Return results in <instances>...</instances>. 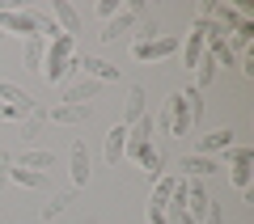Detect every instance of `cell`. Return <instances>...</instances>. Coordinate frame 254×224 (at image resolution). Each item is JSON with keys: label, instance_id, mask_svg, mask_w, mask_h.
<instances>
[{"label": "cell", "instance_id": "obj_1", "mask_svg": "<svg viewBox=\"0 0 254 224\" xmlns=\"http://www.w3.org/2000/svg\"><path fill=\"white\" fill-rule=\"evenodd\" d=\"M76 72V55H72V38L68 34H51L47 38V59H43V76L47 85H60Z\"/></svg>", "mask_w": 254, "mask_h": 224}, {"label": "cell", "instance_id": "obj_2", "mask_svg": "<svg viewBox=\"0 0 254 224\" xmlns=\"http://www.w3.org/2000/svg\"><path fill=\"white\" fill-rule=\"evenodd\" d=\"M182 51V38L174 34H161V38H148V43H131V55L140 63H157V59H170V55Z\"/></svg>", "mask_w": 254, "mask_h": 224}, {"label": "cell", "instance_id": "obj_3", "mask_svg": "<svg viewBox=\"0 0 254 224\" xmlns=\"http://www.w3.org/2000/svg\"><path fill=\"white\" fill-rule=\"evenodd\" d=\"M144 17V4H127L119 17H110L106 26H102V43H119V38H131L136 34V21Z\"/></svg>", "mask_w": 254, "mask_h": 224}, {"label": "cell", "instance_id": "obj_4", "mask_svg": "<svg viewBox=\"0 0 254 224\" xmlns=\"http://www.w3.org/2000/svg\"><path fill=\"white\" fill-rule=\"evenodd\" d=\"M157 127H161L165 135H187V131H190V118H187V102H182V93H174V98L165 102V110L157 114Z\"/></svg>", "mask_w": 254, "mask_h": 224}, {"label": "cell", "instance_id": "obj_5", "mask_svg": "<svg viewBox=\"0 0 254 224\" xmlns=\"http://www.w3.org/2000/svg\"><path fill=\"white\" fill-rule=\"evenodd\" d=\"M225 157H229V182H233L237 190H250V161H254V153L242 148V144H233Z\"/></svg>", "mask_w": 254, "mask_h": 224}, {"label": "cell", "instance_id": "obj_6", "mask_svg": "<svg viewBox=\"0 0 254 224\" xmlns=\"http://www.w3.org/2000/svg\"><path fill=\"white\" fill-rule=\"evenodd\" d=\"M0 30L4 34H21V38H34L38 34V21L30 9H0Z\"/></svg>", "mask_w": 254, "mask_h": 224}, {"label": "cell", "instance_id": "obj_7", "mask_svg": "<svg viewBox=\"0 0 254 224\" xmlns=\"http://www.w3.org/2000/svg\"><path fill=\"white\" fill-rule=\"evenodd\" d=\"M76 68H81L89 81H98V85H119V68H115V63H106V59H98V55L76 59Z\"/></svg>", "mask_w": 254, "mask_h": 224}, {"label": "cell", "instance_id": "obj_8", "mask_svg": "<svg viewBox=\"0 0 254 224\" xmlns=\"http://www.w3.org/2000/svg\"><path fill=\"white\" fill-rule=\"evenodd\" d=\"M233 127H216V131H208V135H199V157H212L216 161L220 153H229L233 148Z\"/></svg>", "mask_w": 254, "mask_h": 224}, {"label": "cell", "instance_id": "obj_9", "mask_svg": "<svg viewBox=\"0 0 254 224\" xmlns=\"http://www.w3.org/2000/svg\"><path fill=\"white\" fill-rule=\"evenodd\" d=\"M51 21L60 26V34H81V13L68 4V0H51Z\"/></svg>", "mask_w": 254, "mask_h": 224}, {"label": "cell", "instance_id": "obj_10", "mask_svg": "<svg viewBox=\"0 0 254 224\" xmlns=\"http://www.w3.org/2000/svg\"><path fill=\"white\" fill-rule=\"evenodd\" d=\"M47 123H60V127H81L89 123V106H68V102H60V106L47 110Z\"/></svg>", "mask_w": 254, "mask_h": 224}, {"label": "cell", "instance_id": "obj_11", "mask_svg": "<svg viewBox=\"0 0 254 224\" xmlns=\"http://www.w3.org/2000/svg\"><path fill=\"white\" fill-rule=\"evenodd\" d=\"M178 173H161V178L153 182V199H148V207H157V212H165L170 207V199H174V190H178Z\"/></svg>", "mask_w": 254, "mask_h": 224}, {"label": "cell", "instance_id": "obj_12", "mask_svg": "<svg viewBox=\"0 0 254 224\" xmlns=\"http://www.w3.org/2000/svg\"><path fill=\"white\" fill-rule=\"evenodd\" d=\"M0 102H4V106H13V110H21V114H30V110L38 106V102L30 98L26 89H17L13 81H0Z\"/></svg>", "mask_w": 254, "mask_h": 224}, {"label": "cell", "instance_id": "obj_13", "mask_svg": "<svg viewBox=\"0 0 254 224\" xmlns=\"http://www.w3.org/2000/svg\"><path fill=\"white\" fill-rule=\"evenodd\" d=\"M199 59H203V30L190 26V30H187V43H182V63L195 72V68H199Z\"/></svg>", "mask_w": 254, "mask_h": 224}, {"label": "cell", "instance_id": "obj_14", "mask_svg": "<svg viewBox=\"0 0 254 224\" xmlns=\"http://www.w3.org/2000/svg\"><path fill=\"white\" fill-rule=\"evenodd\" d=\"M98 93H102V85L85 76V81H76V85H68V89H64V102H68V106H85V102H93Z\"/></svg>", "mask_w": 254, "mask_h": 224}, {"label": "cell", "instance_id": "obj_15", "mask_svg": "<svg viewBox=\"0 0 254 224\" xmlns=\"http://www.w3.org/2000/svg\"><path fill=\"white\" fill-rule=\"evenodd\" d=\"M144 102H148V93L140 89V85H131V89H127V106H123V127H131L136 118H144V114H148V106H144Z\"/></svg>", "mask_w": 254, "mask_h": 224}, {"label": "cell", "instance_id": "obj_16", "mask_svg": "<svg viewBox=\"0 0 254 224\" xmlns=\"http://www.w3.org/2000/svg\"><path fill=\"white\" fill-rule=\"evenodd\" d=\"M17 165H21V169H34V173H47L55 165V153H51V148H26V153L17 157Z\"/></svg>", "mask_w": 254, "mask_h": 224}, {"label": "cell", "instance_id": "obj_17", "mask_svg": "<svg viewBox=\"0 0 254 224\" xmlns=\"http://www.w3.org/2000/svg\"><path fill=\"white\" fill-rule=\"evenodd\" d=\"M43 59H47V38L43 34L26 38V47H21V63H26L30 72H43Z\"/></svg>", "mask_w": 254, "mask_h": 224}, {"label": "cell", "instance_id": "obj_18", "mask_svg": "<svg viewBox=\"0 0 254 224\" xmlns=\"http://www.w3.org/2000/svg\"><path fill=\"white\" fill-rule=\"evenodd\" d=\"M123 148H127V127L115 123V127L106 131V161L119 165V161H123Z\"/></svg>", "mask_w": 254, "mask_h": 224}, {"label": "cell", "instance_id": "obj_19", "mask_svg": "<svg viewBox=\"0 0 254 224\" xmlns=\"http://www.w3.org/2000/svg\"><path fill=\"white\" fill-rule=\"evenodd\" d=\"M89 182V153H85V140L72 144V186H85Z\"/></svg>", "mask_w": 254, "mask_h": 224}, {"label": "cell", "instance_id": "obj_20", "mask_svg": "<svg viewBox=\"0 0 254 224\" xmlns=\"http://www.w3.org/2000/svg\"><path fill=\"white\" fill-rule=\"evenodd\" d=\"M47 127V106H34L26 118H21V140H38Z\"/></svg>", "mask_w": 254, "mask_h": 224}, {"label": "cell", "instance_id": "obj_21", "mask_svg": "<svg viewBox=\"0 0 254 224\" xmlns=\"http://www.w3.org/2000/svg\"><path fill=\"white\" fill-rule=\"evenodd\" d=\"M9 182H17V186H26V190H43V186H47V173H34V169L13 165V169H9Z\"/></svg>", "mask_w": 254, "mask_h": 224}, {"label": "cell", "instance_id": "obj_22", "mask_svg": "<svg viewBox=\"0 0 254 224\" xmlns=\"http://www.w3.org/2000/svg\"><path fill=\"white\" fill-rule=\"evenodd\" d=\"M182 169H187V178H199V173H216L220 165L212 161V157H199V153H195V157H182Z\"/></svg>", "mask_w": 254, "mask_h": 224}, {"label": "cell", "instance_id": "obj_23", "mask_svg": "<svg viewBox=\"0 0 254 224\" xmlns=\"http://www.w3.org/2000/svg\"><path fill=\"white\" fill-rule=\"evenodd\" d=\"M182 102H187V118H190V127H199V118H203V93L190 85V89H182Z\"/></svg>", "mask_w": 254, "mask_h": 224}, {"label": "cell", "instance_id": "obj_24", "mask_svg": "<svg viewBox=\"0 0 254 224\" xmlns=\"http://www.w3.org/2000/svg\"><path fill=\"white\" fill-rule=\"evenodd\" d=\"M140 169H144L148 178H161V173H165V157L157 153V148H148V153L140 157Z\"/></svg>", "mask_w": 254, "mask_h": 224}, {"label": "cell", "instance_id": "obj_25", "mask_svg": "<svg viewBox=\"0 0 254 224\" xmlns=\"http://www.w3.org/2000/svg\"><path fill=\"white\" fill-rule=\"evenodd\" d=\"M212 81H216V63H212L208 55H203V59H199V68H195V89L203 93V89H208Z\"/></svg>", "mask_w": 254, "mask_h": 224}, {"label": "cell", "instance_id": "obj_26", "mask_svg": "<svg viewBox=\"0 0 254 224\" xmlns=\"http://www.w3.org/2000/svg\"><path fill=\"white\" fill-rule=\"evenodd\" d=\"M93 13H98L102 21H110V17H119V13H123V4H119V0H98V4H93Z\"/></svg>", "mask_w": 254, "mask_h": 224}, {"label": "cell", "instance_id": "obj_27", "mask_svg": "<svg viewBox=\"0 0 254 224\" xmlns=\"http://www.w3.org/2000/svg\"><path fill=\"white\" fill-rule=\"evenodd\" d=\"M68 203H72V199H68V195H55L51 203H43V220H55V216H60V212H64V207H68Z\"/></svg>", "mask_w": 254, "mask_h": 224}, {"label": "cell", "instance_id": "obj_28", "mask_svg": "<svg viewBox=\"0 0 254 224\" xmlns=\"http://www.w3.org/2000/svg\"><path fill=\"white\" fill-rule=\"evenodd\" d=\"M9 169H13V153H0V190L9 186Z\"/></svg>", "mask_w": 254, "mask_h": 224}, {"label": "cell", "instance_id": "obj_29", "mask_svg": "<svg viewBox=\"0 0 254 224\" xmlns=\"http://www.w3.org/2000/svg\"><path fill=\"white\" fill-rule=\"evenodd\" d=\"M203 224H225V216H220V203H208V212H203Z\"/></svg>", "mask_w": 254, "mask_h": 224}, {"label": "cell", "instance_id": "obj_30", "mask_svg": "<svg viewBox=\"0 0 254 224\" xmlns=\"http://www.w3.org/2000/svg\"><path fill=\"white\" fill-rule=\"evenodd\" d=\"M17 118H26V114H21V110H13V106H4V102H0V123H17Z\"/></svg>", "mask_w": 254, "mask_h": 224}, {"label": "cell", "instance_id": "obj_31", "mask_svg": "<svg viewBox=\"0 0 254 224\" xmlns=\"http://www.w3.org/2000/svg\"><path fill=\"white\" fill-rule=\"evenodd\" d=\"M148 224H174V220L165 212H157V207H148Z\"/></svg>", "mask_w": 254, "mask_h": 224}, {"label": "cell", "instance_id": "obj_32", "mask_svg": "<svg viewBox=\"0 0 254 224\" xmlns=\"http://www.w3.org/2000/svg\"><path fill=\"white\" fill-rule=\"evenodd\" d=\"M242 72H246V76H254V51L242 55Z\"/></svg>", "mask_w": 254, "mask_h": 224}, {"label": "cell", "instance_id": "obj_33", "mask_svg": "<svg viewBox=\"0 0 254 224\" xmlns=\"http://www.w3.org/2000/svg\"><path fill=\"white\" fill-rule=\"evenodd\" d=\"M174 224H199V220H190V216L182 212V216H174Z\"/></svg>", "mask_w": 254, "mask_h": 224}, {"label": "cell", "instance_id": "obj_34", "mask_svg": "<svg viewBox=\"0 0 254 224\" xmlns=\"http://www.w3.org/2000/svg\"><path fill=\"white\" fill-rule=\"evenodd\" d=\"M0 38H4V30H0Z\"/></svg>", "mask_w": 254, "mask_h": 224}]
</instances>
